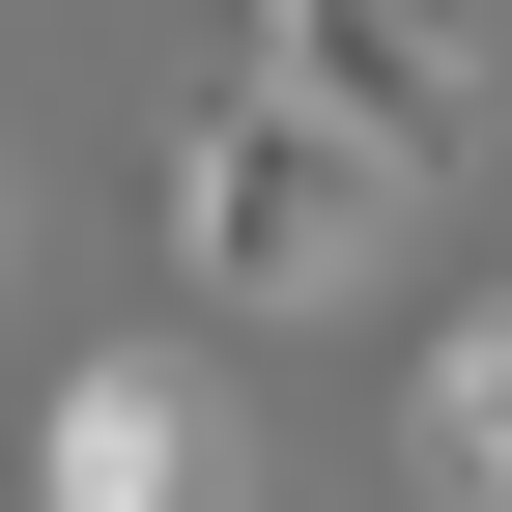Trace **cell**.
<instances>
[{
	"instance_id": "6da1fadb",
	"label": "cell",
	"mask_w": 512,
	"mask_h": 512,
	"mask_svg": "<svg viewBox=\"0 0 512 512\" xmlns=\"http://www.w3.org/2000/svg\"><path fill=\"white\" fill-rule=\"evenodd\" d=\"M143 228H171V285H200V313H342V285H370V228H399V171L228 57V86H171V143H143Z\"/></svg>"
},
{
	"instance_id": "7a4b0ae2",
	"label": "cell",
	"mask_w": 512,
	"mask_h": 512,
	"mask_svg": "<svg viewBox=\"0 0 512 512\" xmlns=\"http://www.w3.org/2000/svg\"><path fill=\"white\" fill-rule=\"evenodd\" d=\"M256 86H285V114H342L399 200L484 143V29H456V0H256Z\"/></svg>"
},
{
	"instance_id": "3957f363",
	"label": "cell",
	"mask_w": 512,
	"mask_h": 512,
	"mask_svg": "<svg viewBox=\"0 0 512 512\" xmlns=\"http://www.w3.org/2000/svg\"><path fill=\"white\" fill-rule=\"evenodd\" d=\"M29 512H256V427H228V370H171V342H86V370H57V427H29Z\"/></svg>"
},
{
	"instance_id": "277c9868",
	"label": "cell",
	"mask_w": 512,
	"mask_h": 512,
	"mask_svg": "<svg viewBox=\"0 0 512 512\" xmlns=\"http://www.w3.org/2000/svg\"><path fill=\"white\" fill-rule=\"evenodd\" d=\"M427 484H456V512H512V285L427 342Z\"/></svg>"
}]
</instances>
